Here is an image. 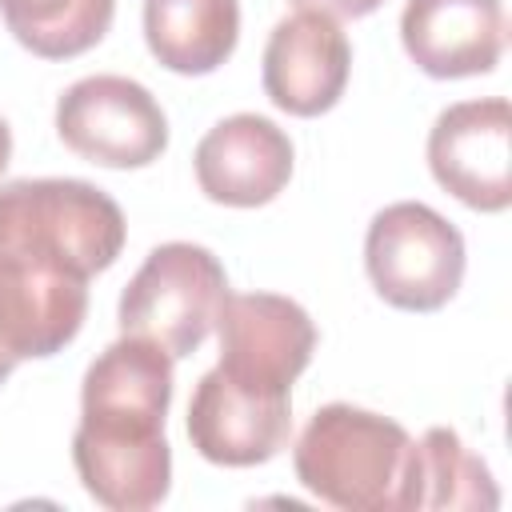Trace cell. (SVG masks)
I'll list each match as a JSON object with an SVG mask.
<instances>
[{"label":"cell","mask_w":512,"mask_h":512,"mask_svg":"<svg viewBox=\"0 0 512 512\" xmlns=\"http://www.w3.org/2000/svg\"><path fill=\"white\" fill-rule=\"evenodd\" d=\"M172 356L140 336L112 340L84 372L72 464L84 492L112 512H148L172 488L164 416Z\"/></svg>","instance_id":"6da1fadb"},{"label":"cell","mask_w":512,"mask_h":512,"mask_svg":"<svg viewBox=\"0 0 512 512\" xmlns=\"http://www.w3.org/2000/svg\"><path fill=\"white\" fill-rule=\"evenodd\" d=\"M412 452L416 440L404 424L336 400L312 412L292 448V464L296 480L332 508L412 512Z\"/></svg>","instance_id":"7a4b0ae2"},{"label":"cell","mask_w":512,"mask_h":512,"mask_svg":"<svg viewBox=\"0 0 512 512\" xmlns=\"http://www.w3.org/2000/svg\"><path fill=\"white\" fill-rule=\"evenodd\" d=\"M124 248L120 204L72 176L0 184V264H40L72 276H96Z\"/></svg>","instance_id":"3957f363"},{"label":"cell","mask_w":512,"mask_h":512,"mask_svg":"<svg viewBox=\"0 0 512 512\" xmlns=\"http://www.w3.org/2000/svg\"><path fill=\"white\" fill-rule=\"evenodd\" d=\"M228 300L224 264L192 240L156 244L120 292V332L160 344L172 360L192 356Z\"/></svg>","instance_id":"277c9868"},{"label":"cell","mask_w":512,"mask_h":512,"mask_svg":"<svg viewBox=\"0 0 512 512\" xmlns=\"http://www.w3.org/2000/svg\"><path fill=\"white\" fill-rule=\"evenodd\" d=\"M364 268L372 288L392 308L436 312L464 280V236L436 208L420 200H396L368 224Z\"/></svg>","instance_id":"5b68a950"},{"label":"cell","mask_w":512,"mask_h":512,"mask_svg":"<svg viewBox=\"0 0 512 512\" xmlns=\"http://www.w3.org/2000/svg\"><path fill=\"white\" fill-rule=\"evenodd\" d=\"M60 140L104 168H144L168 148V120L156 96L128 76H84L56 100Z\"/></svg>","instance_id":"8992f818"},{"label":"cell","mask_w":512,"mask_h":512,"mask_svg":"<svg viewBox=\"0 0 512 512\" xmlns=\"http://www.w3.org/2000/svg\"><path fill=\"white\" fill-rule=\"evenodd\" d=\"M428 168L476 212L512 204V108L504 96L448 104L428 132Z\"/></svg>","instance_id":"52a82bcc"},{"label":"cell","mask_w":512,"mask_h":512,"mask_svg":"<svg viewBox=\"0 0 512 512\" xmlns=\"http://www.w3.org/2000/svg\"><path fill=\"white\" fill-rule=\"evenodd\" d=\"M220 368L264 392H292V380L316 352L312 316L276 292H240L224 300L220 320Z\"/></svg>","instance_id":"ba28073f"},{"label":"cell","mask_w":512,"mask_h":512,"mask_svg":"<svg viewBox=\"0 0 512 512\" xmlns=\"http://www.w3.org/2000/svg\"><path fill=\"white\" fill-rule=\"evenodd\" d=\"M292 436V396L232 380L220 364L200 376L188 400L192 448L224 468H252L272 460Z\"/></svg>","instance_id":"9c48e42d"},{"label":"cell","mask_w":512,"mask_h":512,"mask_svg":"<svg viewBox=\"0 0 512 512\" xmlns=\"http://www.w3.org/2000/svg\"><path fill=\"white\" fill-rule=\"evenodd\" d=\"M84 312V276L40 264H0V384L20 360H44L72 344Z\"/></svg>","instance_id":"30bf717a"},{"label":"cell","mask_w":512,"mask_h":512,"mask_svg":"<svg viewBox=\"0 0 512 512\" xmlns=\"http://www.w3.org/2000/svg\"><path fill=\"white\" fill-rule=\"evenodd\" d=\"M352 48L344 28L324 12L284 16L264 44V92L280 112L320 116L348 84Z\"/></svg>","instance_id":"8fae6325"},{"label":"cell","mask_w":512,"mask_h":512,"mask_svg":"<svg viewBox=\"0 0 512 512\" xmlns=\"http://www.w3.org/2000/svg\"><path fill=\"white\" fill-rule=\"evenodd\" d=\"M292 140L268 116L236 112L216 120L196 144L200 192L216 204L256 208L284 192L292 176Z\"/></svg>","instance_id":"7c38bea8"},{"label":"cell","mask_w":512,"mask_h":512,"mask_svg":"<svg viewBox=\"0 0 512 512\" xmlns=\"http://www.w3.org/2000/svg\"><path fill=\"white\" fill-rule=\"evenodd\" d=\"M400 40L412 64L436 80L492 72L504 52L500 0H408Z\"/></svg>","instance_id":"4fadbf2b"},{"label":"cell","mask_w":512,"mask_h":512,"mask_svg":"<svg viewBox=\"0 0 512 512\" xmlns=\"http://www.w3.org/2000/svg\"><path fill=\"white\" fill-rule=\"evenodd\" d=\"M148 52L180 76L216 72L240 40L236 0H144Z\"/></svg>","instance_id":"5bb4252c"},{"label":"cell","mask_w":512,"mask_h":512,"mask_svg":"<svg viewBox=\"0 0 512 512\" xmlns=\"http://www.w3.org/2000/svg\"><path fill=\"white\" fill-rule=\"evenodd\" d=\"M416 508H496L500 492L480 456L464 448L452 428H428L412 452Z\"/></svg>","instance_id":"9a60e30c"},{"label":"cell","mask_w":512,"mask_h":512,"mask_svg":"<svg viewBox=\"0 0 512 512\" xmlns=\"http://www.w3.org/2000/svg\"><path fill=\"white\" fill-rule=\"evenodd\" d=\"M116 0H0L8 32L44 60L88 52L112 28Z\"/></svg>","instance_id":"2e32d148"},{"label":"cell","mask_w":512,"mask_h":512,"mask_svg":"<svg viewBox=\"0 0 512 512\" xmlns=\"http://www.w3.org/2000/svg\"><path fill=\"white\" fill-rule=\"evenodd\" d=\"M300 12H324L332 20H356V16H368L376 12L384 0H292Z\"/></svg>","instance_id":"e0dca14e"},{"label":"cell","mask_w":512,"mask_h":512,"mask_svg":"<svg viewBox=\"0 0 512 512\" xmlns=\"http://www.w3.org/2000/svg\"><path fill=\"white\" fill-rule=\"evenodd\" d=\"M8 160H12V132H8V124L0 120V172L8 168Z\"/></svg>","instance_id":"ac0fdd59"}]
</instances>
